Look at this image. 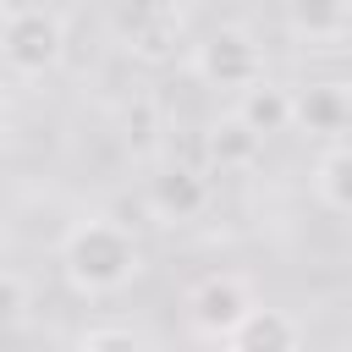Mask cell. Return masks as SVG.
<instances>
[{"instance_id": "4", "label": "cell", "mask_w": 352, "mask_h": 352, "mask_svg": "<svg viewBox=\"0 0 352 352\" xmlns=\"http://www.w3.org/2000/svg\"><path fill=\"white\" fill-rule=\"evenodd\" d=\"M187 22L192 16L182 6H138V11H121V50L132 60H143V66H165L182 50H192Z\"/></svg>"}, {"instance_id": "1", "label": "cell", "mask_w": 352, "mask_h": 352, "mask_svg": "<svg viewBox=\"0 0 352 352\" xmlns=\"http://www.w3.org/2000/svg\"><path fill=\"white\" fill-rule=\"evenodd\" d=\"M60 275L77 297H116L143 275V242L116 214H82L60 236Z\"/></svg>"}, {"instance_id": "11", "label": "cell", "mask_w": 352, "mask_h": 352, "mask_svg": "<svg viewBox=\"0 0 352 352\" xmlns=\"http://www.w3.org/2000/svg\"><path fill=\"white\" fill-rule=\"evenodd\" d=\"M314 198L336 214H352V138L330 143L314 160Z\"/></svg>"}, {"instance_id": "9", "label": "cell", "mask_w": 352, "mask_h": 352, "mask_svg": "<svg viewBox=\"0 0 352 352\" xmlns=\"http://www.w3.org/2000/svg\"><path fill=\"white\" fill-rule=\"evenodd\" d=\"M231 116L253 132V138H275V132H292V121H297V88H286V82H258V88H248L236 104H231Z\"/></svg>"}, {"instance_id": "3", "label": "cell", "mask_w": 352, "mask_h": 352, "mask_svg": "<svg viewBox=\"0 0 352 352\" xmlns=\"http://www.w3.org/2000/svg\"><path fill=\"white\" fill-rule=\"evenodd\" d=\"M66 33H72V16L60 6H11L0 66L11 77H50L66 60Z\"/></svg>"}, {"instance_id": "16", "label": "cell", "mask_w": 352, "mask_h": 352, "mask_svg": "<svg viewBox=\"0 0 352 352\" xmlns=\"http://www.w3.org/2000/svg\"><path fill=\"white\" fill-rule=\"evenodd\" d=\"M6 126H11V82L0 77V132H6Z\"/></svg>"}, {"instance_id": "6", "label": "cell", "mask_w": 352, "mask_h": 352, "mask_svg": "<svg viewBox=\"0 0 352 352\" xmlns=\"http://www.w3.org/2000/svg\"><path fill=\"white\" fill-rule=\"evenodd\" d=\"M209 198H214V187H209V170H198V165H160L148 182H143V204H148V214L160 220V226H187V220H198L204 209H209Z\"/></svg>"}, {"instance_id": "5", "label": "cell", "mask_w": 352, "mask_h": 352, "mask_svg": "<svg viewBox=\"0 0 352 352\" xmlns=\"http://www.w3.org/2000/svg\"><path fill=\"white\" fill-rule=\"evenodd\" d=\"M253 308H258V302H253V292H248L242 275H204V280L187 292V324H192V336H204V341H214V346H226V336H231Z\"/></svg>"}, {"instance_id": "13", "label": "cell", "mask_w": 352, "mask_h": 352, "mask_svg": "<svg viewBox=\"0 0 352 352\" xmlns=\"http://www.w3.org/2000/svg\"><path fill=\"white\" fill-rule=\"evenodd\" d=\"M286 28L297 33V38H336V33H346L352 28V11H336V6H297V11H286Z\"/></svg>"}, {"instance_id": "7", "label": "cell", "mask_w": 352, "mask_h": 352, "mask_svg": "<svg viewBox=\"0 0 352 352\" xmlns=\"http://www.w3.org/2000/svg\"><path fill=\"white\" fill-rule=\"evenodd\" d=\"M220 352H308V330H302V319H297V314L258 302V308H253V314L226 336V346H220Z\"/></svg>"}, {"instance_id": "12", "label": "cell", "mask_w": 352, "mask_h": 352, "mask_svg": "<svg viewBox=\"0 0 352 352\" xmlns=\"http://www.w3.org/2000/svg\"><path fill=\"white\" fill-rule=\"evenodd\" d=\"M121 143H126L138 160H148V154L160 148V104H154L148 94H138V99L121 110Z\"/></svg>"}, {"instance_id": "14", "label": "cell", "mask_w": 352, "mask_h": 352, "mask_svg": "<svg viewBox=\"0 0 352 352\" xmlns=\"http://www.w3.org/2000/svg\"><path fill=\"white\" fill-rule=\"evenodd\" d=\"M77 352H148V341L126 324H94L77 336Z\"/></svg>"}, {"instance_id": "2", "label": "cell", "mask_w": 352, "mask_h": 352, "mask_svg": "<svg viewBox=\"0 0 352 352\" xmlns=\"http://www.w3.org/2000/svg\"><path fill=\"white\" fill-rule=\"evenodd\" d=\"M187 72L214 88V94H231L242 99L248 88L264 82V44L253 38V28L242 22H220V28H204L187 50Z\"/></svg>"}, {"instance_id": "18", "label": "cell", "mask_w": 352, "mask_h": 352, "mask_svg": "<svg viewBox=\"0 0 352 352\" xmlns=\"http://www.w3.org/2000/svg\"><path fill=\"white\" fill-rule=\"evenodd\" d=\"M0 264H6V226H0Z\"/></svg>"}, {"instance_id": "10", "label": "cell", "mask_w": 352, "mask_h": 352, "mask_svg": "<svg viewBox=\"0 0 352 352\" xmlns=\"http://www.w3.org/2000/svg\"><path fill=\"white\" fill-rule=\"evenodd\" d=\"M258 154H264V138H253L231 110H226V116H214V121L204 126V160H209V170H214V176L253 170V165H258Z\"/></svg>"}, {"instance_id": "8", "label": "cell", "mask_w": 352, "mask_h": 352, "mask_svg": "<svg viewBox=\"0 0 352 352\" xmlns=\"http://www.w3.org/2000/svg\"><path fill=\"white\" fill-rule=\"evenodd\" d=\"M292 126L341 143V132L352 126V88H346V82H330V77L297 88V121H292Z\"/></svg>"}, {"instance_id": "15", "label": "cell", "mask_w": 352, "mask_h": 352, "mask_svg": "<svg viewBox=\"0 0 352 352\" xmlns=\"http://www.w3.org/2000/svg\"><path fill=\"white\" fill-rule=\"evenodd\" d=\"M22 314H28V286H22V275L0 270V324H16Z\"/></svg>"}, {"instance_id": "17", "label": "cell", "mask_w": 352, "mask_h": 352, "mask_svg": "<svg viewBox=\"0 0 352 352\" xmlns=\"http://www.w3.org/2000/svg\"><path fill=\"white\" fill-rule=\"evenodd\" d=\"M6 22H11V6H0V44H6Z\"/></svg>"}]
</instances>
